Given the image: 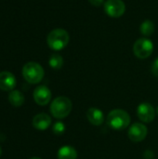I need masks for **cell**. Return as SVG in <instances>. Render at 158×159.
<instances>
[{"label":"cell","instance_id":"obj_7","mask_svg":"<svg viewBox=\"0 0 158 159\" xmlns=\"http://www.w3.org/2000/svg\"><path fill=\"white\" fill-rule=\"evenodd\" d=\"M148 134L147 127L142 123H134L129 129L128 135L131 142L140 143L142 142Z\"/></svg>","mask_w":158,"mask_h":159},{"label":"cell","instance_id":"obj_18","mask_svg":"<svg viewBox=\"0 0 158 159\" xmlns=\"http://www.w3.org/2000/svg\"><path fill=\"white\" fill-rule=\"evenodd\" d=\"M152 73L155 76L158 77V58L156 59V61H154L152 65Z\"/></svg>","mask_w":158,"mask_h":159},{"label":"cell","instance_id":"obj_4","mask_svg":"<svg viewBox=\"0 0 158 159\" xmlns=\"http://www.w3.org/2000/svg\"><path fill=\"white\" fill-rule=\"evenodd\" d=\"M45 72L43 67L34 61H30L24 64L22 68V75L30 84H38L42 81Z\"/></svg>","mask_w":158,"mask_h":159},{"label":"cell","instance_id":"obj_12","mask_svg":"<svg viewBox=\"0 0 158 159\" xmlns=\"http://www.w3.org/2000/svg\"><path fill=\"white\" fill-rule=\"evenodd\" d=\"M87 118L90 124L94 126H101L104 122V115L102 110L91 107L87 111Z\"/></svg>","mask_w":158,"mask_h":159},{"label":"cell","instance_id":"obj_16","mask_svg":"<svg viewBox=\"0 0 158 159\" xmlns=\"http://www.w3.org/2000/svg\"><path fill=\"white\" fill-rule=\"evenodd\" d=\"M140 29H141V33H142L143 35L149 36V35H151V34L154 33V31H155V24H154V22H153L152 20H144V21L141 24Z\"/></svg>","mask_w":158,"mask_h":159},{"label":"cell","instance_id":"obj_6","mask_svg":"<svg viewBox=\"0 0 158 159\" xmlns=\"http://www.w3.org/2000/svg\"><path fill=\"white\" fill-rule=\"evenodd\" d=\"M105 13L112 18H119L126 11V5L122 0H106L104 3Z\"/></svg>","mask_w":158,"mask_h":159},{"label":"cell","instance_id":"obj_17","mask_svg":"<svg viewBox=\"0 0 158 159\" xmlns=\"http://www.w3.org/2000/svg\"><path fill=\"white\" fill-rule=\"evenodd\" d=\"M52 131H53V133L55 135H61L65 131V125L62 122H61V121H57L53 125Z\"/></svg>","mask_w":158,"mask_h":159},{"label":"cell","instance_id":"obj_11","mask_svg":"<svg viewBox=\"0 0 158 159\" xmlns=\"http://www.w3.org/2000/svg\"><path fill=\"white\" fill-rule=\"evenodd\" d=\"M51 122H52L51 117L45 113H41L34 116L32 124L33 127L37 130H46L50 127Z\"/></svg>","mask_w":158,"mask_h":159},{"label":"cell","instance_id":"obj_20","mask_svg":"<svg viewBox=\"0 0 158 159\" xmlns=\"http://www.w3.org/2000/svg\"><path fill=\"white\" fill-rule=\"evenodd\" d=\"M30 159H41L40 157H32V158Z\"/></svg>","mask_w":158,"mask_h":159},{"label":"cell","instance_id":"obj_10","mask_svg":"<svg viewBox=\"0 0 158 159\" xmlns=\"http://www.w3.org/2000/svg\"><path fill=\"white\" fill-rule=\"evenodd\" d=\"M16 77L10 72L0 73V89L4 91H12L16 87Z\"/></svg>","mask_w":158,"mask_h":159},{"label":"cell","instance_id":"obj_22","mask_svg":"<svg viewBox=\"0 0 158 159\" xmlns=\"http://www.w3.org/2000/svg\"><path fill=\"white\" fill-rule=\"evenodd\" d=\"M156 112H157V115H158V107H157V109H156Z\"/></svg>","mask_w":158,"mask_h":159},{"label":"cell","instance_id":"obj_9","mask_svg":"<svg viewBox=\"0 0 158 159\" xmlns=\"http://www.w3.org/2000/svg\"><path fill=\"white\" fill-rule=\"evenodd\" d=\"M34 102L41 106L47 105L51 100V91L47 86H38L33 93Z\"/></svg>","mask_w":158,"mask_h":159},{"label":"cell","instance_id":"obj_2","mask_svg":"<svg viewBox=\"0 0 158 159\" xmlns=\"http://www.w3.org/2000/svg\"><path fill=\"white\" fill-rule=\"evenodd\" d=\"M73 108L72 102L65 96H60L53 100L50 104V113L53 117L57 119H62L67 117Z\"/></svg>","mask_w":158,"mask_h":159},{"label":"cell","instance_id":"obj_1","mask_svg":"<svg viewBox=\"0 0 158 159\" xmlns=\"http://www.w3.org/2000/svg\"><path fill=\"white\" fill-rule=\"evenodd\" d=\"M130 116L123 109L112 110L107 116V125L115 130L126 129L130 124Z\"/></svg>","mask_w":158,"mask_h":159},{"label":"cell","instance_id":"obj_14","mask_svg":"<svg viewBox=\"0 0 158 159\" xmlns=\"http://www.w3.org/2000/svg\"><path fill=\"white\" fill-rule=\"evenodd\" d=\"M8 101L14 107H20L24 102V96L20 90H12L8 94Z\"/></svg>","mask_w":158,"mask_h":159},{"label":"cell","instance_id":"obj_8","mask_svg":"<svg viewBox=\"0 0 158 159\" xmlns=\"http://www.w3.org/2000/svg\"><path fill=\"white\" fill-rule=\"evenodd\" d=\"M137 116L142 122L151 123L156 117V109L149 102H142L137 108Z\"/></svg>","mask_w":158,"mask_h":159},{"label":"cell","instance_id":"obj_5","mask_svg":"<svg viewBox=\"0 0 158 159\" xmlns=\"http://www.w3.org/2000/svg\"><path fill=\"white\" fill-rule=\"evenodd\" d=\"M154 51V44L148 38L138 39L133 46V52L139 59H147Z\"/></svg>","mask_w":158,"mask_h":159},{"label":"cell","instance_id":"obj_21","mask_svg":"<svg viewBox=\"0 0 158 159\" xmlns=\"http://www.w3.org/2000/svg\"><path fill=\"white\" fill-rule=\"evenodd\" d=\"M1 154H2V148L0 147V157H1Z\"/></svg>","mask_w":158,"mask_h":159},{"label":"cell","instance_id":"obj_15","mask_svg":"<svg viewBox=\"0 0 158 159\" xmlns=\"http://www.w3.org/2000/svg\"><path fill=\"white\" fill-rule=\"evenodd\" d=\"M48 64L52 69L59 70L63 65V59L60 54H52L48 60Z\"/></svg>","mask_w":158,"mask_h":159},{"label":"cell","instance_id":"obj_19","mask_svg":"<svg viewBox=\"0 0 158 159\" xmlns=\"http://www.w3.org/2000/svg\"><path fill=\"white\" fill-rule=\"evenodd\" d=\"M88 1L94 7H100L104 3V0H88Z\"/></svg>","mask_w":158,"mask_h":159},{"label":"cell","instance_id":"obj_3","mask_svg":"<svg viewBox=\"0 0 158 159\" xmlns=\"http://www.w3.org/2000/svg\"><path fill=\"white\" fill-rule=\"evenodd\" d=\"M69 39L70 37L67 31L61 28H57L48 34L47 37V43L51 49L58 51L63 49L68 45Z\"/></svg>","mask_w":158,"mask_h":159},{"label":"cell","instance_id":"obj_13","mask_svg":"<svg viewBox=\"0 0 158 159\" xmlns=\"http://www.w3.org/2000/svg\"><path fill=\"white\" fill-rule=\"evenodd\" d=\"M77 158V152L76 150L70 146L65 145L59 149L58 151V159H76Z\"/></svg>","mask_w":158,"mask_h":159}]
</instances>
